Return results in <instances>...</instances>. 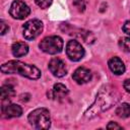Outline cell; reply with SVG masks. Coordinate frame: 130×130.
<instances>
[{
  "instance_id": "2e32d148",
  "label": "cell",
  "mask_w": 130,
  "mask_h": 130,
  "mask_svg": "<svg viewBox=\"0 0 130 130\" xmlns=\"http://www.w3.org/2000/svg\"><path fill=\"white\" fill-rule=\"evenodd\" d=\"M73 5L75 6V8L82 12L85 10V7H86V0H73Z\"/></svg>"
},
{
  "instance_id": "ba28073f",
  "label": "cell",
  "mask_w": 130,
  "mask_h": 130,
  "mask_svg": "<svg viewBox=\"0 0 130 130\" xmlns=\"http://www.w3.org/2000/svg\"><path fill=\"white\" fill-rule=\"evenodd\" d=\"M67 94H68V89L62 83H56L53 86V88L50 91H48V96L52 100H57V101H62L67 96Z\"/></svg>"
},
{
  "instance_id": "4fadbf2b",
  "label": "cell",
  "mask_w": 130,
  "mask_h": 130,
  "mask_svg": "<svg viewBox=\"0 0 130 130\" xmlns=\"http://www.w3.org/2000/svg\"><path fill=\"white\" fill-rule=\"evenodd\" d=\"M116 114L120 118L130 117V105L127 103H123L122 105L118 106V108L116 109Z\"/></svg>"
},
{
  "instance_id": "3957f363",
  "label": "cell",
  "mask_w": 130,
  "mask_h": 130,
  "mask_svg": "<svg viewBox=\"0 0 130 130\" xmlns=\"http://www.w3.org/2000/svg\"><path fill=\"white\" fill-rule=\"evenodd\" d=\"M40 48L47 54H58L63 49V41L58 36H50L44 38L40 43Z\"/></svg>"
},
{
  "instance_id": "8992f818",
  "label": "cell",
  "mask_w": 130,
  "mask_h": 130,
  "mask_svg": "<svg viewBox=\"0 0 130 130\" xmlns=\"http://www.w3.org/2000/svg\"><path fill=\"white\" fill-rule=\"evenodd\" d=\"M9 13L15 19H24L30 13V9L24 2L20 0H15L10 6Z\"/></svg>"
},
{
  "instance_id": "5b68a950",
  "label": "cell",
  "mask_w": 130,
  "mask_h": 130,
  "mask_svg": "<svg viewBox=\"0 0 130 130\" xmlns=\"http://www.w3.org/2000/svg\"><path fill=\"white\" fill-rule=\"evenodd\" d=\"M66 54L71 61H79L84 57V49L77 41L71 40L66 45Z\"/></svg>"
},
{
  "instance_id": "30bf717a",
  "label": "cell",
  "mask_w": 130,
  "mask_h": 130,
  "mask_svg": "<svg viewBox=\"0 0 130 130\" xmlns=\"http://www.w3.org/2000/svg\"><path fill=\"white\" fill-rule=\"evenodd\" d=\"M1 111L5 118H15V117H19L22 114V109L15 104L3 105Z\"/></svg>"
},
{
  "instance_id": "5bb4252c",
  "label": "cell",
  "mask_w": 130,
  "mask_h": 130,
  "mask_svg": "<svg viewBox=\"0 0 130 130\" xmlns=\"http://www.w3.org/2000/svg\"><path fill=\"white\" fill-rule=\"evenodd\" d=\"M15 94V91L13 89V87L9 84L3 85L1 87V98L2 100H6V99H10Z\"/></svg>"
},
{
  "instance_id": "9a60e30c",
  "label": "cell",
  "mask_w": 130,
  "mask_h": 130,
  "mask_svg": "<svg viewBox=\"0 0 130 130\" xmlns=\"http://www.w3.org/2000/svg\"><path fill=\"white\" fill-rule=\"evenodd\" d=\"M119 46L124 52L130 53V38H122L119 41Z\"/></svg>"
},
{
  "instance_id": "ac0fdd59",
  "label": "cell",
  "mask_w": 130,
  "mask_h": 130,
  "mask_svg": "<svg viewBox=\"0 0 130 130\" xmlns=\"http://www.w3.org/2000/svg\"><path fill=\"white\" fill-rule=\"evenodd\" d=\"M107 128H108V129H122V126H120V125L117 124V123L110 122V123L107 125Z\"/></svg>"
},
{
  "instance_id": "7a4b0ae2",
  "label": "cell",
  "mask_w": 130,
  "mask_h": 130,
  "mask_svg": "<svg viewBox=\"0 0 130 130\" xmlns=\"http://www.w3.org/2000/svg\"><path fill=\"white\" fill-rule=\"evenodd\" d=\"M28 122L36 129H49L51 125L50 112L45 108L36 109L28 115Z\"/></svg>"
},
{
  "instance_id": "277c9868",
  "label": "cell",
  "mask_w": 130,
  "mask_h": 130,
  "mask_svg": "<svg viewBox=\"0 0 130 130\" xmlns=\"http://www.w3.org/2000/svg\"><path fill=\"white\" fill-rule=\"evenodd\" d=\"M22 29L24 39L35 40L43 31V23L39 19H30L23 24Z\"/></svg>"
},
{
  "instance_id": "52a82bcc",
  "label": "cell",
  "mask_w": 130,
  "mask_h": 130,
  "mask_svg": "<svg viewBox=\"0 0 130 130\" xmlns=\"http://www.w3.org/2000/svg\"><path fill=\"white\" fill-rule=\"evenodd\" d=\"M49 69L51 73L57 77H63L67 73V68L65 63L59 58H53L49 62Z\"/></svg>"
},
{
  "instance_id": "e0dca14e",
  "label": "cell",
  "mask_w": 130,
  "mask_h": 130,
  "mask_svg": "<svg viewBox=\"0 0 130 130\" xmlns=\"http://www.w3.org/2000/svg\"><path fill=\"white\" fill-rule=\"evenodd\" d=\"M35 1H36L37 5L41 8H43V9L48 8L52 3V0H35Z\"/></svg>"
},
{
  "instance_id": "9c48e42d",
  "label": "cell",
  "mask_w": 130,
  "mask_h": 130,
  "mask_svg": "<svg viewBox=\"0 0 130 130\" xmlns=\"http://www.w3.org/2000/svg\"><path fill=\"white\" fill-rule=\"evenodd\" d=\"M72 78L78 84H83V83H86V82L90 81V79H91V72L87 68L79 67V68H77L74 71V73L72 75Z\"/></svg>"
},
{
  "instance_id": "8fae6325",
  "label": "cell",
  "mask_w": 130,
  "mask_h": 130,
  "mask_svg": "<svg viewBox=\"0 0 130 130\" xmlns=\"http://www.w3.org/2000/svg\"><path fill=\"white\" fill-rule=\"evenodd\" d=\"M109 68L111 71L116 75H121L125 72V65L122 62V60L118 57H113L109 60Z\"/></svg>"
},
{
  "instance_id": "6da1fadb",
  "label": "cell",
  "mask_w": 130,
  "mask_h": 130,
  "mask_svg": "<svg viewBox=\"0 0 130 130\" xmlns=\"http://www.w3.org/2000/svg\"><path fill=\"white\" fill-rule=\"evenodd\" d=\"M1 71L5 74H19L29 79H38L41 77V71L38 67L20 61H8L1 66Z\"/></svg>"
},
{
  "instance_id": "44dd1931",
  "label": "cell",
  "mask_w": 130,
  "mask_h": 130,
  "mask_svg": "<svg viewBox=\"0 0 130 130\" xmlns=\"http://www.w3.org/2000/svg\"><path fill=\"white\" fill-rule=\"evenodd\" d=\"M123 86L128 92H130V79H126L123 83Z\"/></svg>"
},
{
  "instance_id": "ffe728a7",
  "label": "cell",
  "mask_w": 130,
  "mask_h": 130,
  "mask_svg": "<svg viewBox=\"0 0 130 130\" xmlns=\"http://www.w3.org/2000/svg\"><path fill=\"white\" fill-rule=\"evenodd\" d=\"M0 26H1V32H0V34L3 36V35L8 30V26L6 25V23H5L3 20H1V21H0Z\"/></svg>"
},
{
  "instance_id": "d6986e66",
  "label": "cell",
  "mask_w": 130,
  "mask_h": 130,
  "mask_svg": "<svg viewBox=\"0 0 130 130\" xmlns=\"http://www.w3.org/2000/svg\"><path fill=\"white\" fill-rule=\"evenodd\" d=\"M123 31L125 34H127V35L130 36V20H128V21H126L124 23V25H123Z\"/></svg>"
},
{
  "instance_id": "7c38bea8",
  "label": "cell",
  "mask_w": 130,
  "mask_h": 130,
  "mask_svg": "<svg viewBox=\"0 0 130 130\" xmlns=\"http://www.w3.org/2000/svg\"><path fill=\"white\" fill-rule=\"evenodd\" d=\"M11 51L13 56L15 57H22L27 54L28 52V46L23 42H16L12 45Z\"/></svg>"
}]
</instances>
